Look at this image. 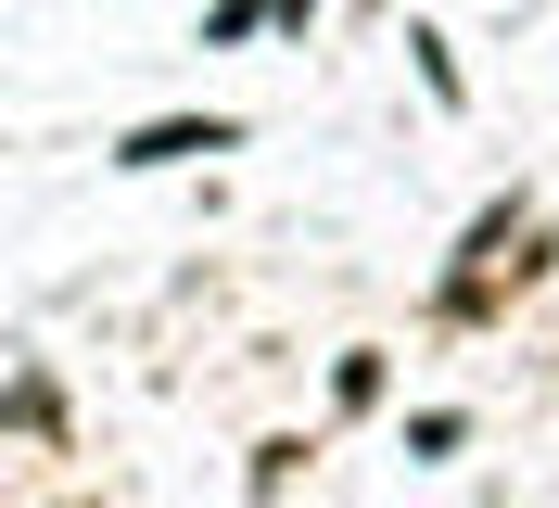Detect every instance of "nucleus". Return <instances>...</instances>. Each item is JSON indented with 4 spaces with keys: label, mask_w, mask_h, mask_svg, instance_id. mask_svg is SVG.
<instances>
[{
    "label": "nucleus",
    "mask_w": 559,
    "mask_h": 508,
    "mask_svg": "<svg viewBox=\"0 0 559 508\" xmlns=\"http://www.w3.org/2000/svg\"><path fill=\"white\" fill-rule=\"evenodd\" d=\"M216 140H229L216 115H204V128H140V140H128V166H166V153H216Z\"/></svg>",
    "instance_id": "f257e3e1"
}]
</instances>
